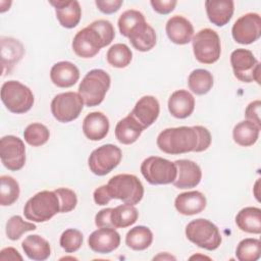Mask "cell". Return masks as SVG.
Returning <instances> with one entry per match:
<instances>
[{"label": "cell", "mask_w": 261, "mask_h": 261, "mask_svg": "<svg viewBox=\"0 0 261 261\" xmlns=\"http://www.w3.org/2000/svg\"><path fill=\"white\" fill-rule=\"evenodd\" d=\"M0 260L4 261V260H22V257L19 255V253L17 252V250H15L14 248L8 247L3 249L0 252Z\"/></svg>", "instance_id": "cell-47"}, {"label": "cell", "mask_w": 261, "mask_h": 261, "mask_svg": "<svg viewBox=\"0 0 261 261\" xmlns=\"http://www.w3.org/2000/svg\"><path fill=\"white\" fill-rule=\"evenodd\" d=\"M60 212L58 196L53 191H42L28 200L23 207L27 219L34 222H45Z\"/></svg>", "instance_id": "cell-3"}, {"label": "cell", "mask_w": 261, "mask_h": 261, "mask_svg": "<svg viewBox=\"0 0 261 261\" xmlns=\"http://www.w3.org/2000/svg\"><path fill=\"white\" fill-rule=\"evenodd\" d=\"M54 192L58 196L61 213L70 212L75 208L77 204V197L72 190L67 188H58Z\"/></svg>", "instance_id": "cell-41"}, {"label": "cell", "mask_w": 261, "mask_h": 261, "mask_svg": "<svg viewBox=\"0 0 261 261\" xmlns=\"http://www.w3.org/2000/svg\"><path fill=\"white\" fill-rule=\"evenodd\" d=\"M143 130V126L129 113L117 122L115 126V137L119 143L130 145L139 139Z\"/></svg>", "instance_id": "cell-27"}, {"label": "cell", "mask_w": 261, "mask_h": 261, "mask_svg": "<svg viewBox=\"0 0 261 261\" xmlns=\"http://www.w3.org/2000/svg\"><path fill=\"white\" fill-rule=\"evenodd\" d=\"M19 193V185L16 179L9 175L0 177V204L2 206H9L16 202Z\"/></svg>", "instance_id": "cell-35"}, {"label": "cell", "mask_w": 261, "mask_h": 261, "mask_svg": "<svg viewBox=\"0 0 261 261\" xmlns=\"http://www.w3.org/2000/svg\"><path fill=\"white\" fill-rule=\"evenodd\" d=\"M59 243L66 253L76 252L82 247L83 233L75 228H68L62 232Z\"/></svg>", "instance_id": "cell-40"}, {"label": "cell", "mask_w": 261, "mask_h": 261, "mask_svg": "<svg viewBox=\"0 0 261 261\" xmlns=\"http://www.w3.org/2000/svg\"><path fill=\"white\" fill-rule=\"evenodd\" d=\"M0 157L2 164L11 171H17L25 163V147L21 139L5 136L0 141Z\"/></svg>", "instance_id": "cell-13"}, {"label": "cell", "mask_w": 261, "mask_h": 261, "mask_svg": "<svg viewBox=\"0 0 261 261\" xmlns=\"http://www.w3.org/2000/svg\"><path fill=\"white\" fill-rule=\"evenodd\" d=\"M168 39L177 45H185L191 42L194 35L192 22L181 15L171 16L165 27Z\"/></svg>", "instance_id": "cell-19"}, {"label": "cell", "mask_w": 261, "mask_h": 261, "mask_svg": "<svg viewBox=\"0 0 261 261\" xmlns=\"http://www.w3.org/2000/svg\"><path fill=\"white\" fill-rule=\"evenodd\" d=\"M84 107V101L79 93L65 92L56 95L51 102V112L59 122H70L76 119Z\"/></svg>", "instance_id": "cell-9"}, {"label": "cell", "mask_w": 261, "mask_h": 261, "mask_svg": "<svg viewBox=\"0 0 261 261\" xmlns=\"http://www.w3.org/2000/svg\"><path fill=\"white\" fill-rule=\"evenodd\" d=\"M1 100L10 112L21 114L32 108L34 94L23 84L17 81H8L1 87Z\"/></svg>", "instance_id": "cell-6"}, {"label": "cell", "mask_w": 261, "mask_h": 261, "mask_svg": "<svg viewBox=\"0 0 261 261\" xmlns=\"http://www.w3.org/2000/svg\"><path fill=\"white\" fill-rule=\"evenodd\" d=\"M260 109H261L260 100H255L247 106V108L245 110V115L247 117V120H250V121L254 122L256 125H258L261 128Z\"/></svg>", "instance_id": "cell-42"}, {"label": "cell", "mask_w": 261, "mask_h": 261, "mask_svg": "<svg viewBox=\"0 0 261 261\" xmlns=\"http://www.w3.org/2000/svg\"><path fill=\"white\" fill-rule=\"evenodd\" d=\"M234 76L244 83H260V64L254 54L247 49H237L230 55Z\"/></svg>", "instance_id": "cell-11"}, {"label": "cell", "mask_w": 261, "mask_h": 261, "mask_svg": "<svg viewBox=\"0 0 261 261\" xmlns=\"http://www.w3.org/2000/svg\"><path fill=\"white\" fill-rule=\"evenodd\" d=\"M175 0H151L150 4L152 5L153 9L158 12L159 14H168L173 11L175 5Z\"/></svg>", "instance_id": "cell-44"}, {"label": "cell", "mask_w": 261, "mask_h": 261, "mask_svg": "<svg viewBox=\"0 0 261 261\" xmlns=\"http://www.w3.org/2000/svg\"><path fill=\"white\" fill-rule=\"evenodd\" d=\"M112 208H105L100 210L96 216H95V224L98 227H111L113 228L110 220V214H111Z\"/></svg>", "instance_id": "cell-45"}, {"label": "cell", "mask_w": 261, "mask_h": 261, "mask_svg": "<svg viewBox=\"0 0 261 261\" xmlns=\"http://www.w3.org/2000/svg\"><path fill=\"white\" fill-rule=\"evenodd\" d=\"M108 130L109 120L102 112H91L84 118L83 132L89 140L100 141L107 136Z\"/></svg>", "instance_id": "cell-22"}, {"label": "cell", "mask_w": 261, "mask_h": 261, "mask_svg": "<svg viewBox=\"0 0 261 261\" xmlns=\"http://www.w3.org/2000/svg\"><path fill=\"white\" fill-rule=\"evenodd\" d=\"M121 158L122 152L117 146L106 144L91 153L88 164L94 174L102 176L112 171L120 163Z\"/></svg>", "instance_id": "cell-10"}, {"label": "cell", "mask_w": 261, "mask_h": 261, "mask_svg": "<svg viewBox=\"0 0 261 261\" xmlns=\"http://www.w3.org/2000/svg\"><path fill=\"white\" fill-rule=\"evenodd\" d=\"M106 58L111 66L116 68H123L130 63L133 53L128 46L123 43H117L108 49Z\"/></svg>", "instance_id": "cell-34"}, {"label": "cell", "mask_w": 261, "mask_h": 261, "mask_svg": "<svg viewBox=\"0 0 261 261\" xmlns=\"http://www.w3.org/2000/svg\"><path fill=\"white\" fill-rule=\"evenodd\" d=\"M37 226L32 223L24 221L21 216L14 215L10 217L6 223V236L11 241L18 240L24 232L35 230Z\"/></svg>", "instance_id": "cell-38"}, {"label": "cell", "mask_w": 261, "mask_h": 261, "mask_svg": "<svg viewBox=\"0 0 261 261\" xmlns=\"http://www.w3.org/2000/svg\"><path fill=\"white\" fill-rule=\"evenodd\" d=\"M110 83L111 79L105 70L92 69L82 80L77 93L86 106H98L104 100Z\"/></svg>", "instance_id": "cell-2"}, {"label": "cell", "mask_w": 261, "mask_h": 261, "mask_svg": "<svg viewBox=\"0 0 261 261\" xmlns=\"http://www.w3.org/2000/svg\"><path fill=\"white\" fill-rule=\"evenodd\" d=\"M139 217L138 209L130 204H121L112 208L110 220L113 228H124L134 224Z\"/></svg>", "instance_id": "cell-31"}, {"label": "cell", "mask_w": 261, "mask_h": 261, "mask_svg": "<svg viewBox=\"0 0 261 261\" xmlns=\"http://www.w3.org/2000/svg\"><path fill=\"white\" fill-rule=\"evenodd\" d=\"M206 197L199 191L179 194L174 201L175 209L182 215H195L206 208Z\"/></svg>", "instance_id": "cell-24"}, {"label": "cell", "mask_w": 261, "mask_h": 261, "mask_svg": "<svg viewBox=\"0 0 261 261\" xmlns=\"http://www.w3.org/2000/svg\"><path fill=\"white\" fill-rule=\"evenodd\" d=\"M24 49L22 44L13 38H1V60L2 72L8 73L12 70L15 64L22 58Z\"/></svg>", "instance_id": "cell-23"}, {"label": "cell", "mask_w": 261, "mask_h": 261, "mask_svg": "<svg viewBox=\"0 0 261 261\" xmlns=\"http://www.w3.org/2000/svg\"><path fill=\"white\" fill-rule=\"evenodd\" d=\"M93 197H94V201H95V203L97 205H106L111 200V197H110V195L108 193L106 185L97 188L94 191Z\"/></svg>", "instance_id": "cell-46"}, {"label": "cell", "mask_w": 261, "mask_h": 261, "mask_svg": "<svg viewBox=\"0 0 261 261\" xmlns=\"http://www.w3.org/2000/svg\"><path fill=\"white\" fill-rule=\"evenodd\" d=\"M49 137L50 132L47 126L39 122L29 124L23 132L24 141L33 147H40L46 144L49 140Z\"/></svg>", "instance_id": "cell-37"}, {"label": "cell", "mask_w": 261, "mask_h": 261, "mask_svg": "<svg viewBox=\"0 0 261 261\" xmlns=\"http://www.w3.org/2000/svg\"><path fill=\"white\" fill-rule=\"evenodd\" d=\"M213 75L206 69H195L188 77L190 90L196 95H205L213 87Z\"/></svg>", "instance_id": "cell-33"}, {"label": "cell", "mask_w": 261, "mask_h": 261, "mask_svg": "<svg viewBox=\"0 0 261 261\" xmlns=\"http://www.w3.org/2000/svg\"><path fill=\"white\" fill-rule=\"evenodd\" d=\"M233 40L243 45L252 44L261 36V17L258 13L249 12L242 15L231 29Z\"/></svg>", "instance_id": "cell-14"}, {"label": "cell", "mask_w": 261, "mask_h": 261, "mask_svg": "<svg viewBox=\"0 0 261 261\" xmlns=\"http://www.w3.org/2000/svg\"><path fill=\"white\" fill-rule=\"evenodd\" d=\"M205 8L209 20L217 27H223L233 14L234 3L231 0H207Z\"/></svg>", "instance_id": "cell-25"}, {"label": "cell", "mask_w": 261, "mask_h": 261, "mask_svg": "<svg viewBox=\"0 0 261 261\" xmlns=\"http://www.w3.org/2000/svg\"><path fill=\"white\" fill-rule=\"evenodd\" d=\"M153 242V233L151 229L144 225L130 228L125 237V244L135 251H143L150 247Z\"/></svg>", "instance_id": "cell-32"}, {"label": "cell", "mask_w": 261, "mask_h": 261, "mask_svg": "<svg viewBox=\"0 0 261 261\" xmlns=\"http://www.w3.org/2000/svg\"><path fill=\"white\" fill-rule=\"evenodd\" d=\"M236 256L240 261H256L261 256V242L258 239L242 240L236 250Z\"/></svg>", "instance_id": "cell-36"}, {"label": "cell", "mask_w": 261, "mask_h": 261, "mask_svg": "<svg viewBox=\"0 0 261 261\" xmlns=\"http://www.w3.org/2000/svg\"><path fill=\"white\" fill-rule=\"evenodd\" d=\"M260 127L250 120H243L234 125L232 130L233 141L242 146L249 147L254 145L259 138Z\"/></svg>", "instance_id": "cell-30"}, {"label": "cell", "mask_w": 261, "mask_h": 261, "mask_svg": "<svg viewBox=\"0 0 261 261\" xmlns=\"http://www.w3.org/2000/svg\"><path fill=\"white\" fill-rule=\"evenodd\" d=\"M177 169L175 180L172 182L177 189H191L197 187L202 178L200 166L188 159H179L174 161Z\"/></svg>", "instance_id": "cell-16"}, {"label": "cell", "mask_w": 261, "mask_h": 261, "mask_svg": "<svg viewBox=\"0 0 261 261\" xmlns=\"http://www.w3.org/2000/svg\"><path fill=\"white\" fill-rule=\"evenodd\" d=\"M122 0H96L95 4L98 7V9L105 13V14H111L116 12L120 6L122 5Z\"/></svg>", "instance_id": "cell-43"}, {"label": "cell", "mask_w": 261, "mask_h": 261, "mask_svg": "<svg viewBox=\"0 0 261 261\" xmlns=\"http://www.w3.org/2000/svg\"><path fill=\"white\" fill-rule=\"evenodd\" d=\"M127 38L133 47L141 52L150 51L156 45V33L146 20L138 23L130 31Z\"/></svg>", "instance_id": "cell-20"}, {"label": "cell", "mask_w": 261, "mask_h": 261, "mask_svg": "<svg viewBox=\"0 0 261 261\" xmlns=\"http://www.w3.org/2000/svg\"><path fill=\"white\" fill-rule=\"evenodd\" d=\"M143 20H146V19L142 12L136 9L125 10L118 18V29L120 34L127 38L130 31Z\"/></svg>", "instance_id": "cell-39"}, {"label": "cell", "mask_w": 261, "mask_h": 261, "mask_svg": "<svg viewBox=\"0 0 261 261\" xmlns=\"http://www.w3.org/2000/svg\"><path fill=\"white\" fill-rule=\"evenodd\" d=\"M106 46L103 37L91 23L79 31L72 40V49L82 58H92Z\"/></svg>", "instance_id": "cell-12"}, {"label": "cell", "mask_w": 261, "mask_h": 261, "mask_svg": "<svg viewBox=\"0 0 261 261\" xmlns=\"http://www.w3.org/2000/svg\"><path fill=\"white\" fill-rule=\"evenodd\" d=\"M21 247L25 255L31 260L44 261L49 258L51 248L49 243L39 234L28 236L21 243Z\"/></svg>", "instance_id": "cell-28"}, {"label": "cell", "mask_w": 261, "mask_h": 261, "mask_svg": "<svg viewBox=\"0 0 261 261\" xmlns=\"http://www.w3.org/2000/svg\"><path fill=\"white\" fill-rule=\"evenodd\" d=\"M54 6L56 17L59 23L66 29H72L76 27L82 17V8L76 0H56L49 1Z\"/></svg>", "instance_id": "cell-18"}, {"label": "cell", "mask_w": 261, "mask_h": 261, "mask_svg": "<svg viewBox=\"0 0 261 261\" xmlns=\"http://www.w3.org/2000/svg\"><path fill=\"white\" fill-rule=\"evenodd\" d=\"M238 227L249 233L261 232V210L258 207H245L236 216Z\"/></svg>", "instance_id": "cell-29"}, {"label": "cell", "mask_w": 261, "mask_h": 261, "mask_svg": "<svg viewBox=\"0 0 261 261\" xmlns=\"http://www.w3.org/2000/svg\"><path fill=\"white\" fill-rule=\"evenodd\" d=\"M106 186L111 199H118L126 204L136 205L144 196V187L134 174L114 175Z\"/></svg>", "instance_id": "cell-4"}, {"label": "cell", "mask_w": 261, "mask_h": 261, "mask_svg": "<svg viewBox=\"0 0 261 261\" xmlns=\"http://www.w3.org/2000/svg\"><path fill=\"white\" fill-rule=\"evenodd\" d=\"M159 112L160 105L158 100L153 96H144L136 103L130 114L145 129L156 121Z\"/></svg>", "instance_id": "cell-17"}, {"label": "cell", "mask_w": 261, "mask_h": 261, "mask_svg": "<svg viewBox=\"0 0 261 261\" xmlns=\"http://www.w3.org/2000/svg\"><path fill=\"white\" fill-rule=\"evenodd\" d=\"M141 172L151 185L172 184L177 174L174 162L158 156H150L141 164Z\"/></svg>", "instance_id": "cell-8"}, {"label": "cell", "mask_w": 261, "mask_h": 261, "mask_svg": "<svg viewBox=\"0 0 261 261\" xmlns=\"http://www.w3.org/2000/svg\"><path fill=\"white\" fill-rule=\"evenodd\" d=\"M50 79L51 82L59 88H69L79 81L80 70L69 61H60L51 67Z\"/></svg>", "instance_id": "cell-21"}, {"label": "cell", "mask_w": 261, "mask_h": 261, "mask_svg": "<svg viewBox=\"0 0 261 261\" xmlns=\"http://www.w3.org/2000/svg\"><path fill=\"white\" fill-rule=\"evenodd\" d=\"M196 59L204 64L216 62L221 54V43L218 34L212 29H203L192 39Z\"/></svg>", "instance_id": "cell-7"}, {"label": "cell", "mask_w": 261, "mask_h": 261, "mask_svg": "<svg viewBox=\"0 0 261 261\" xmlns=\"http://www.w3.org/2000/svg\"><path fill=\"white\" fill-rule=\"evenodd\" d=\"M89 247L96 253L108 254L120 245V234L111 227H99L88 239Z\"/></svg>", "instance_id": "cell-15"}, {"label": "cell", "mask_w": 261, "mask_h": 261, "mask_svg": "<svg viewBox=\"0 0 261 261\" xmlns=\"http://www.w3.org/2000/svg\"><path fill=\"white\" fill-rule=\"evenodd\" d=\"M195 108V98L187 90H177L168 99V110L175 118H187Z\"/></svg>", "instance_id": "cell-26"}, {"label": "cell", "mask_w": 261, "mask_h": 261, "mask_svg": "<svg viewBox=\"0 0 261 261\" xmlns=\"http://www.w3.org/2000/svg\"><path fill=\"white\" fill-rule=\"evenodd\" d=\"M211 144L210 132L201 125L169 127L157 137L158 148L171 155L202 152Z\"/></svg>", "instance_id": "cell-1"}, {"label": "cell", "mask_w": 261, "mask_h": 261, "mask_svg": "<svg viewBox=\"0 0 261 261\" xmlns=\"http://www.w3.org/2000/svg\"><path fill=\"white\" fill-rule=\"evenodd\" d=\"M187 239L208 251L216 250L221 244V234L218 227L208 219L198 218L186 226Z\"/></svg>", "instance_id": "cell-5"}]
</instances>
